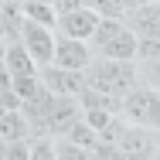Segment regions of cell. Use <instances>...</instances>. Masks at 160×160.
Instances as JSON below:
<instances>
[{
    "label": "cell",
    "mask_w": 160,
    "mask_h": 160,
    "mask_svg": "<svg viewBox=\"0 0 160 160\" xmlns=\"http://www.w3.org/2000/svg\"><path fill=\"white\" fill-rule=\"evenodd\" d=\"M119 116L129 126H143V129H157L160 126V92L153 82H136L119 96Z\"/></svg>",
    "instance_id": "6da1fadb"
},
{
    "label": "cell",
    "mask_w": 160,
    "mask_h": 160,
    "mask_svg": "<svg viewBox=\"0 0 160 160\" xmlns=\"http://www.w3.org/2000/svg\"><path fill=\"white\" fill-rule=\"evenodd\" d=\"M89 48L96 58H109V62H133L136 55V34L126 24L116 21H99L96 31L89 34Z\"/></svg>",
    "instance_id": "7a4b0ae2"
},
{
    "label": "cell",
    "mask_w": 160,
    "mask_h": 160,
    "mask_svg": "<svg viewBox=\"0 0 160 160\" xmlns=\"http://www.w3.org/2000/svg\"><path fill=\"white\" fill-rule=\"evenodd\" d=\"M85 82L92 89H102L109 96H123L129 85L140 82V68L136 62H109V58H92V65L85 68Z\"/></svg>",
    "instance_id": "3957f363"
},
{
    "label": "cell",
    "mask_w": 160,
    "mask_h": 160,
    "mask_svg": "<svg viewBox=\"0 0 160 160\" xmlns=\"http://www.w3.org/2000/svg\"><path fill=\"white\" fill-rule=\"evenodd\" d=\"M78 116H82V106H78V99L51 96V92H48V102H44V109H41V119H38V133H44V136H62V133L72 126Z\"/></svg>",
    "instance_id": "277c9868"
},
{
    "label": "cell",
    "mask_w": 160,
    "mask_h": 160,
    "mask_svg": "<svg viewBox=\"0 0 160 160\" xmlns=\"http://www.w3.org/2000/svg\"><path fill=\"white\" fill-rule=\"evenodd\" d=\"M14 41H21L24 51L38 62V68H44L51 62V51H55V28H44V24H34V21H21Z\"/></svg>",
    "instance_id": "5b68a950"
},
{
    "label": "cell",
    "mask_w": 160,
    "mask_h": 160,
    "mask_svg": "<svg viewBox=\"0 0 160 160\" xmlns=\"http://www.w3.org/2000/svg\"><path fill=\"white\" fill-rule=\"evenodd\" d=\"M116 150H119V160H157V129L126 123V129L116 140Z\"/></svg>",
    "instance_id": "8992f818"
},
{
    "label": "cell",
    "mask_w": 160,
    "mask_h": 160,
    "mask_svg": "<svg viewBox=\"0 0 160 160\" xmlns=\"http://www.w3.org/2000/svg\"><path fill=\"white\" fill-rule=\"evenodd\" d=\"M92 48L89 41L82 38H65V34H55V51H51V62L48 65H58V68H72V72H85L92 65Z\"/></svg>",
    "instance_id": "52a82bcc"
},
{
    "label": "cell",
    "mask_w": 160,
    "mask_h": 160,
    "mask_svg": "<svg viewBox=\"0 0 160 160\" xmlns=\"http://www.w3.org/2000/svg\"><path fill=\"white\" fill-rule=\"evenodd\" d=\"M119 21H123L136 38H160L157 0H133V3H126V10H123Z\"/></svg>",
    "instance_id": "ba28073f"
},
{
    "label": "cell",
    "mask_w": 160,
    "mask_h": 160,
    "mask_svg": "<svg viewBox=\"0 0 160 160\" xmlns=\"http://www.w3.org/2000/svg\"><path fill=\"white\" fill-rule=\"evenodd\" d=\"M38 75H41V85H44L51 96L78 99V92L85 89V72H72V68H58V65H44V68H38Z\"/></svg>",
    "instance_id": "9c48e42d"
},
{
    "label": "cell",
    "mask_w": 160,
    "mask_h": 160,
    "mask_svg": "<svg viewBox=\"0 0 160 160\" xmlns=\"http://www.w3.org/2000/svg\"><path fill=\"white\" fill-rule=\"evenodd\" d=\"M99 21H102V17H99L92 7H72V10H62V14H58V21H55V34L89 41V34L96 31Z\"/></svg>",
    "instance_id": "30bf717a"
},
{
    "label": "cell",
    "mask_w": 160,
    "mask_h": 160,
    "mask_svg": "<svg viewBox=\"0 0 160 160\" xmlns=\"http://www.w3.org/2000/svg\"><path fill=\"white\" fill-rule=\"evenodd\" d=\"M0 62H3V72H7V75H31V72H38V62L24 51L21 41H3Z\"/></svg>",
    "instance_id": "8fae6325"
},
{
    "label": "cell",
    "mask_w": 160,
    "mask_h": 160,
    "mask_svg": "<svg viewBox=\"0 0 160 160\" xmlns=\"http://www.w3.org/2000/svg\"><path fill=\"white\" fill-rule=\"evenodd\" d=\"M10 92L17 96L21 106H28V102H34V99H41V96H44L41 75H38V72H31V75H10Z\"/></svg>",
    "instance_id": "7c38bea8"
},
{
    "label": "cell",
    "mask_w": 160,
    "mask_h": 160,
    "mask_svg": "<svg viewBox=\"0 0 160 160\" xmlns=\"http://www.w3.org/2000/svg\"><path fill=\"white\" fill-rule=\"evenodd\" d=\"M17 7H21V17L24 21H34V24L55 28V21H58V10L48 0H17Z\"/></svg>",
    "instance_id": "4fadbf2b"
},
{
    "label": "cell",
    "mask_w": 160,
    "mask_h": 160,
    "mask_svg": "<svg viewBox=\"0 0 160 160\" xmlns=\"http://www.w3.org/2000/svg\"><path fill=\"white\" fill-rule=\"evenodd\" d=\"M28 143H31L28 160H58V157H55V136L34 133V136H28Z\"/></svg>",
    "instance_id": "5bb4252c"
},
{
    "label": "cell",
    "mask_w": 160,
    "mask_h": 160,
    "mask_svg": "<svg viewBox=\"0 0 160 160\" xmlns=\"http://www.w3.org/2000/svg\"><path fill=\"white\" fill-rule=\"evenodd\" d=\"M55 157L58 160H89V147H78L65 136H55Z\"/></svg>",
    "instance_id": "9a60e30c"
}]
</instances>
